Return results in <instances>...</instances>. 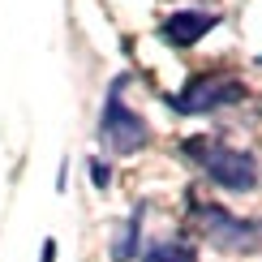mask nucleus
Wrapping results in <instances>:
<instances>
[{
  "label": "nucleus",
  "instance_id": "f257e3e1",
  "mask_svg": "<svg viewBox=\"0 0 262 262\" xmlns=\"http://www.w3.org/2000/svg\"><path fill=\"white\" fill-rule=\"evenodd\" d=\"M189 215H193V224H198L202 241L215 245L220 254L245 258V254H258L262 249V220H245V215H232V211H224V206L198 202V198L189 202Z\"/></svg>",
  "mask_w": 262,
  "mask_h": 262
},
{
  "label": "nucleus",
  "instance_id": "f03ea898",
  "mask_svg": "<svg viewBox=\"0 0 262 262\" xmlns=\"http://www.w3.org/2000/svg\"><path fill=\"white\" fill-rule=\"evenodd\" d=\"M125 82L129 78L112 82V91H107V99H103V112H99V142L112 155H138V150L150 146V125L121 99Z\"/></svg>",
  "mask_w": 262,
  "mask_h": 262
},
{
  "label": "nucleus",
  "instance_id": "7ed1b4c3",
  "mask_svg": "<svg viewBox=\"0 0 262 262\" xmlns=\"http://www.w3.org/2000/svg\"><path fill=\"white\" fill-rule=\"evenodd\" d=\"M241 99H245V82H236L232 73H198L177 95H168V107L181 116H206V112L232 107Z\"/></svg>",
  "mask_w": 262,
  "mask_h": 262
},
{
  "label": "nucleus",
  "instance_id": "20e7f679",
  "mask_svg": "<svg viewBox=\"0 0 262 262\" xmlns=\"http://www.w3.org/2000/svg\"><path fill=\"white\" fill-rule=\"evenodd\" d=\"M202 172L228 193L258 189V159L249 150H232V146H215L211 142V150L202 155Z\"/></svg>",
  "mask_w": 262,
  "mask_h": 262
},
{
  "label": "nucleus",
  "instance_id": "39448f33",
  "mask_svg": "<svg viewBox=\"0 0 262 262\" xmlns=\"http://www.w3.org/2000/svg\"><path fill=\"white\" fill-rule=\"evenodd\" d=\"M220 26V13H206V9H181V13H168L159 21V39L168 48H193L198 39H206Z\"/></svg>",
  "mask_w": 262,
  "mask_h": 262
},
{
  "label": "nucleus",
  "instance_id": "423d86ee",
  "mask_svg": "<svg viewBox=\"0 0 262 262\" xmlns=\"http://www.w3.org/2000/svg\"><path fill=\"white\" fill-rule=\"evenodd\" d=\"M142 262H198V249L185 232H172V236H159V241L146 245Z\"/></svg>",
  "mask_w": 262,
  "mask_h": 262
},
{
  "label": "nucleus",
  "instance_id": "0eeeda50",
  "mask_svg": "<svg viewBox=\"0 0 262 262\" xmlns=\"http://www.w3.org/2000/svg\"><path fill=\"white\" fill-rule=\"evenodd\" d=\"M142 220H146V202H138L134 215L121 224V232H116V241H112V262L138 258V249H142Z\"/></svg>",
  "mask_w": 262,
  "mask_h": 262
},
{
  "label": "nucleus",
  "instance_id": "6e6552de",
  "mask_svg": "<svg viewBox=\"0 0 262 262\" xmlns=\"http://www.w3.org/2000/svg\"><path fill=\"white\" fill-rule=\"evenodd\" d=\"M91 185H99V189H107V185H112V172H107L103 159H91Z\"/></svg>",
  "mask_w": 262,
  "mask_h": 262
},
{
  "label": "nucleus",
  "instance_id": "1a4fd4ad",
  "mask_svg": "<svg viewBox=\"0 0 262 262\" xmlns=\"http://www.w3.org/2000/svg\"><path fill=\"white\" fill-rule=\"evenodd\" d=\"M56 258V241H43V254H39V262H52Z\"/></svg>",
  "mask_w": 262,
  "mask_h": 262
}]
</instances>
